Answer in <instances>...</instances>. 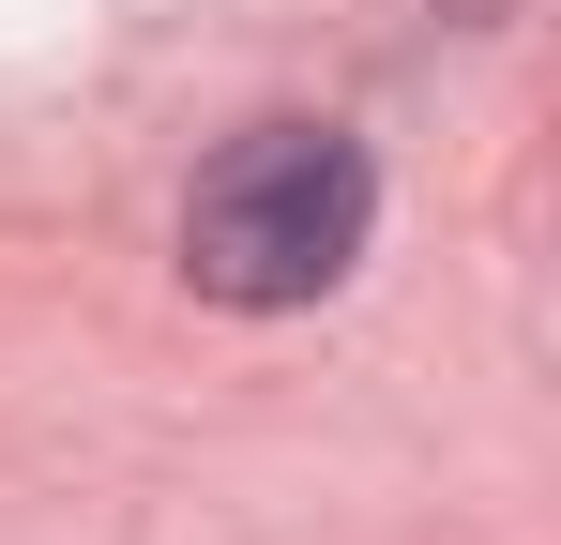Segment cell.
<instances>
[{"mask_svg":"<svg viewBox=\"0 0 561 545\" xmlns=\"http://www.w3.org/2000/svg\"><path fill=\"white\" fill-rule=\"evenodd\" d=\"M379 228V167L334 137V121H259V137H228L183 197V272L213 303H243V318H288V303H319V288H350Z\"/></svg>","mask_w":561,"mask_h":545,"instance_id":"obj_1","label":"cell"}]
</instances>
